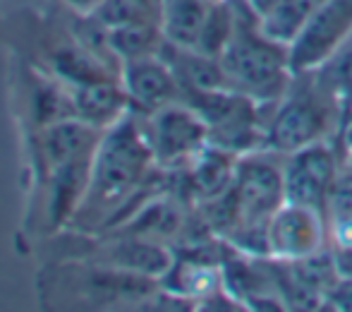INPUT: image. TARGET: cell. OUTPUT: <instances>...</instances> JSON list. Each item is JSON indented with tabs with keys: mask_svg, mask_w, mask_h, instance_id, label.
<instances>
[{
	"mask_svg": "<svg viewBox=\"0 0 352 312\" xmlns=\"http://www.w3.org/2000/svg\"><path fill=\"white\" fill-rule=\"evenodd\" d=\"M321 3L324 0H278L274 10L259 19V32L280 46H290Z\"/></svg>",
	"mask_w": 352,
	"mask_h": 312,
	"instance_id": "13",
	"label": "cell"
},
{
	"mask_svg": "<svg viewBox=\"0 0 352 312\" xmlns=\"http://www.w3.org/2000/svg\"><path fill=\"white\" fill-rule=\"evenodd\" d=\"M352 32V0H324L290 43V72L302 75L329 61Z\"/></svg>",
	"mask_w": 352,
	"mask_h": 312,
	"instance_id": "4",
	"label": "cell"
},
{
	"mask_svg": "<svg viewBox=\"0 0 352 312\" xmlns=\"http://www.w3.org/2000/svg\"><path fill=\"white\" fill-rule=\"evenodd\" d=\"M98 264L116 267V269L130 271V274L158 279L166 276L173 267V257L161 242L148 240V238L122 236L113 245H106L98 257Z\"/></svg>",
	"mask_w": 352,
	"mask_h": 312,
	"instance_id": "10",
	"label": "cell"
},
{
	"mask_svg": "<svg viewBox=\"0 0 352 312\" xmlns=\"http://www.w3.org/2000/svg\"><path fill=\"white\" fill-rule=\"evenodd\" d=\"M72 103H74V116L79 121L89 123V125L106 130L113 123H118L127 111H130V101L122 89L120 79H103V82L82 84V87H72Z\"/></svg>",
	"mask_w": 352,
	"mask_h": 312,
	"instance_id": "11",
	"label": "cell"
},
{
	"mask_svg": "<svg viewBox=\"0 0 352 312\" xmlns=\"http://www.w3.org/2000/svg\"><path fill=\"white\" fill-rule=\"evenodd\" d=\"M329 127V108L316 94H295L278 108L269 127V145L276 152H295L311 147Z\"/></svg>",
	"mask_w": 352,
	"mask_h": 312,
	"instance_id": "5",
	"label": "cell"
},
{
	"mask_svg": "<svg viewBox=\"0 0 352 312\" xmlns=\"http://www.w3.org/2000/svg\"><path fill=\"white\" fill-rule=\"evenodd\" d=\"M218 63L230 89L247 96H276L290 72V61L280 43L271 41L261 32H250L237 22Z\"/></svg>",
	"mask_w": 352,
	"mask_h": 312,
	"instance_id": "2",
	"label": "cell"
},
{
	"mask_svg": "<svg viewBox=\"0 0 352 312\" xmlns=\"http://www.w3.org/2000/svg\"><path fill=\"white\" fill-rule=\"evenodd\" d=\"M209 3H221V0H209Z\"/></svg>",
	"mask_w": 352,
	"mask_h": 312,
	"instance_id": "19",
	"label": "cell"
},
{
	"mask_svg": "<svg viewBox=\"0 0 352 312\" xmlns=\"http://www.w3.org/2000/svg\"><path fill=\"white\" fill-rule=\"evenodd\" d=\"M319 245L316 209L287 205L280 207L269 224V250L283 257H307Z\"/></svg>",
	"mask_w": 352,
	"mask_h": 312,
	"instance_id": "8",
	"label": "cell"
},
{
	"mask_svg": "<svg viewBox=\"0 0 352 312\" xmlns=\"http://www.w3.org/2000/svg\"><path fill=\"white\" fill-rule=\"evenodd\" d=\"M63 3L70 8L72 14H79V17H89V14H94L98 8H101L103 0H63Z\"/></svg>",
	"mask_w": 352,
	"mask_h": 312,
	"instance_id": "16",
	"label": "cell"
},
{
	"mask_svg": "<svg viewBox=\"0 0 352 312\" xmlns=\"http://www.w3.org/2000/svg\"><path fill=\"white\" fill-rule=\"evenodd\" d=\"M101 135L103 130L79 121V118H67V121L46 125L38 135L46 166L53 171V168L65 166V163L91 158Z\"/></svg>",
	"mask_w": 352,
	"mask_h": 312,
	"instance_id": "9",
	"label": "cell"
},
{
	"mask_svg": "<svg viewBox=\"0 0 352 312\" xmlns=\"http://www.w3.org/2000/svg\"><path fill=\"white\" fill-rule=\"evenodd\" d=\"M144 118V130L158 166L170 168L175 163L192 161L209 145V127L190 103H168Z\"/></svg>",
	"mask_w": 352,
	"mask_h": 312,
	"instance_id": "3",
	"label": "cell"
},
{
	"mask_svg": "<svg viewBox=\"0 0 352 312\" xmlns=\"http://www.w3.org/2000/svg\"><path fill=\"white\" fill-rule=\"evenodd\" d=\"M333 180V156L316 142L292 154L290 166L283 173V195L287 205L321 209L326 197L331 195Z\"/></svg>",
	"mask_w": 352,
	"mask_h": 312,
	"instance_id": "7",
	"label": "cell"
},
{
	"mask_svg": "<svg viewBox=\"0 0 352 312\" xmlns=\"http://www.w3.org/2000/svg\"><path fill=\"white\" fill-rule=\"evenodd\" d=\"M226 149L209 147L192 158V185L204 197H221L228 190L230 180H235V171L228 166Z\"/></svg>",
	"mask_w": 352,
	"mask_h": 312,
	"instance_id": "15",
	"label": "cell"
},
{
	"mask_svg": "<svg viewBox=\"0 0 352 312\" xmlns=\"http://www.w3.org/2000/svg\"><path fill=\"white\" fill-rule=\"evenodd\" d=\"M345 142H348V149L352 152V116L348 121V130H345Z\"/></svg>",
	"mask_w": 352,
	"mask_h": 312,
	"instance_id": "18",
	"label": "cell"
},
{
	"mask_svg": "<svg viewBox=\"0 0 352 312\" xmlns=\"http://www.w3.org/2000/svg\"><path fill=\"white\" fill-rule=\"evenodd\" d=\"M120 84L130 101V111L151 116L153 111L180 98V84L161 56H146L120 65Z\"/></svg>",
	"mask_w": 352,
	"mask_h": 312,
	"instance_id": "6",
	"label": "cell"
},
{
	"mask_svg": "<svg viewBox=\"0 0 352 312\" xmlns=\"http://www.w3.org/2000/svg\"><path fill=\"white\" fill-rule=\"evenodd\" d=\"M245 3H247V8H250V12L256 14V19H261L274 10V5L278 3V0H245Z\"/></svg>",
	"mask_w": 352,
	"mask_h": 312,
	"instance_id": "17",
	"label": "cell"
},
{
	"mask_svg": "<svg viewBox=\"0 0 352 312\" xmlns=\"http://www.w3.org/2000/svg\"><path fill=\"white\" fill-rule=\"evenodd\" d=\"M153 161V152L144 125L135 111H127L118 123L106 127L91 156L89 187L72 221L94 216V224L111 221L130 195L144 183Z\"/></svg>",
	"mask_w": 352,
	"mask_h": 312,
	"instance_id": "1",
	"label": "cell"
},
{
	"mask_svg": "<svg viewBox=\"0 0 352 312\" xmlns=\"http://www.w3.org/2000/svg\"><path fill=\"white\" fill-rule=\"evenodd\" d=\"M163 41L166 39H163L158 22H135L108 29V43L120 65L127 61H137V58L158 56Z\"/></svg>",
	"mask_w": 352,
	"mask_h": 312,
	"instance_id": "14",
	"label": "cell"
},
{
	"mask_svg": "<svg viewBox=\"0 0 352 312\" xmlns=\"http://www.w3.org/2000/svg\"><path fill=\"white\" fill-rule=\"evenodd\" d=\"M209 0H158V24L173 46L197 48L209 17Z\"/></svg>",
	"mask_w": 352,
	"mask_h": 312,
	"instance_id": "12",
	"label": "cell"
}]
</instances>
